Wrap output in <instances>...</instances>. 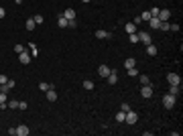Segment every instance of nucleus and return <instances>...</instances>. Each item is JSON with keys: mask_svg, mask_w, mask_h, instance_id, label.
I'll use <instances>...</instances> for the list:
<instances>
[{"mask_svg": "<svg viewBox=\"0 0 183 136\" xmlns=\"http://www.w3.org/2000/svg\"><path fill=\"white\" fill-rule=\"evenodd\" d=\"M175 102H177V95H173V94H167V95H163V106L167 110H171L173 106H175Z\"/></svg>", "mask_w": 183, "mask_h": 136, "instance_id": "obj_1", "label": "nucleus"}, {"mask_svg": "<svg viewBox=\"0 0 183 136\" xmlns=\"http://www.w3.org/2000/svg\"><path fill=\"white\" fill-rule=\"evenodd\" d=\"M124 122L130 124V126H134V124L138 122V114H136V112H132V110H128V112H126V118H124Z\"/></svg>", "mask_w": 183, "mask_h": 136, "instance_id": "obj_2", "label": "nucleus"}, {"mask_svg": "<svg viewBox=\"0 0 183 136\" xmlns=\"http://www.w3.org/2000/svg\"><path fill=\"white\" fill-rule=\"evenodd\" d=\"M153 94H155V88H153L151 83L142 85V89H141V95H142V98H153Z\"/></svg>", "mask_w": 183, "mask_h": 136, "instance_id": "obj_3", "label": "nucleus"}, {"mask_svg": "<svg viewBox=\"0 0 183 136\" xmlns=\"http://www.w3.org/2000/svg\"><path fill=\"white\" fill-rule=\"evenodd\" d=\"M167 81H169V85H181V75L179 73H169L167 75Z\"/></svg>", "mask_w": 183, "mask_h": 136, "instance_id": "obj_4", "label": "nucleus"}, {"mask_svg": "<svg viewBox=\"0 0 183 136\" xmlns=\"http://www.w3.org/2000/svg\"><path fill=\"white\" fill-rule=\"evenodd\" d=\"M136 35H138V41H141V43H144V45H151V43H153V39H151V35H149V33L136 31Z\"/></svg>", "mask_w": 183, "mask_h": 136, "instance_id": "obj_5", "label": "nucleus"}, {"mask_svg": "<svg viewBox=\"0 0 183 136\" xmlns=\"http://www.w3.org/2000/svg\"><path fill=\"white\" fill-rule=\"evenodd\" d=\"M31 59H33V57H31V53H29V51H22V53L19 55V61L22 63V65H29V63H31Z\"/></svg>", "mask_w": 183, "mask_h": 136, "instance_id": "obj_6", "label": "nucleus"}, {"mask_svg": "<svg viewBox=\"0 0 183 136\" xmlns=\"http://www.w3.org/2000/svg\"><path fill=\"white\" fill-rule=\"evenodd\" d=\"M29 132H31V130H29L27 124H19V126H16V136H29Z\"/></svg>", "mask_w": 183, "mask_h": 136, "instance_id": "obj_7", "label": "nucleus"}, {"mask_svg": "<svg viewBox=\"0 0 183 136\" xmlns=\"http://www.w3.org/2000/svg\"><path fill=\"white\" fill-rule=\"evenodd\" d=\"M171 18V10L169 8H163V10H159V21L165 22V21H169Z\"/></svg>", "mask_w": 183, "mask_h": 136, "instance_id": "obj_8", "label": "nucleus"}, {"mask_svg": "<svg viewBox=\"0 0 183 136\" xmlns=\"http://www.w3.org/2000/svg\"><path fill=\"white\" fill-rule=\"evenodd\" d=\"M106 81H108L110 85H114V83L118 81V73H116V69H112V71L108 73V77H106Z\"/></svg>", "mask_w": 183, "mask_h": 136, "instance_id": "obj_9", "label": "nucleus"}, {"mask_svg": "<svg viewBox=\"0 0 183 136\" xmlns=\"http://www.w3.org/2000/svg\"><path fill=\"white\" fill-rule=\"evenodd\" d=\"M110 71H112V69H110L108 65H100V67H98V73H100V77H104V79L108 77V73H110Z\"/></svg>", "mask_w": 183, "mask_h": 136, "instance_id": "obj_10", "label": "nucleus"}, {"mask_svg": "<svg viewBox=\"0 0 183 136\" xmlns=\"http://www.w3.org/2000/svg\"><path fill=\"white\" fill-rule=\"evenodd\" d=\"M147 22H149V27H151V28H159V27H161V21H159V16H151Z\"/></svg>", "mask_w": 183, "mask_h": 136, "instance_id": "obj_11", "label": "nucleus"}, {"mask_svg": "<svg viewBox=\"0 0 183 136\" xmlns=\"http://www.w3.org/2000/svg\"><path fill=\"white\" fill-rule=\"evenodd\" d=\"M112 37V33H108V31H96V39H110Z\"/></svg>", "mask_w": 183, "mask_h": 136, "instance_id": "obj_12", "label": "nucleus"}, {"mask_svg": "<svg viewBox=\"0 0 183 136\" xmlns=\"http://www.w3.org/2000/svg\"><path fill=\"white\" fill-rule=\"evenodd\" d=\"M124 28H126V33H136V31H138V28H136V25H134V22H132V21H130V22H126V25H124Z\"/></svg>", "mask_w": 183, "mask_h": 136, "instance_id": "obj_13", "label": "nucleus"}, {"mask_svg": "<svg viewBox=\"0 0 183 136\" xmlns=\"http://www.w3.org/2000/svg\"><path fill=\"white\" fill-rule=\"evenodd\" d=\"M29 51H31V57H33V59H35V57H37V55H39V49H37V45H35V43H29Z\"/></svg>", "mask_w": 183, "mask_h": 136, "instance_id": "obj_14", "label": "nucleus"}, {"mask_svg": "<svg viewBox=\"0 0 183 136\" xmlns=\"http://www.w3.org/2000/svg\"><path fill=\"white\" fill-rule=\"evenodd\" d=\"M124 67H126V69L136 67V59H134V57H128V59H124Z\"/></svg>", "mask_w": 183, "mask_h": 136, "instance_id": "obj_15", "label": "nucleus"}, {"mask_svg": "<svg viewBox=\"0 0 183 136\" xmlns=\"http://www.w3.org/2000/svg\"><path fill=\"white\" fill-rule=\"evenodd\" d=\"M57 25H59V28H65L67 27V18H65L63 14H59V16H57Z\"/></svg>", "mask_w": 183, "mask_h": 136, "instance_id": "obj_16", "label": "nucleus"}, {"mask_svg": "<svg viewBox=\"0 0 183 136\" xmlns=\"http://www.w3.org/2000/svg\"><path fill=\"white\" fill-rule=\"evenodd\" d=\"M63 16H65L67 21H73V18H75V10H73V8H67V10L63 12Z\"/></svg>", "mask_w": 183, "mask_h": 136, "instance_id": "obj_17", "label": "nucleus"}, {"mask_svg": "<svg viewBox=\"0 0 183 136\" xmlns=\"http://www.w3.org/2000/svg\"><path fill=\"white\" fill-rule=\"evenodd\" d=\"M39 89L47 91V89H55V85H53V83H47V81H41V83H39Z\"/></svg>", "mask_w": 183, "mask_h": 136, "instance_id": "obj_18", "label": "nucleus"}, {"mask_svg": "<svg viewBox=\"0 0 183 136\" xmlns=\"http://www.w3.org/2000/svg\"><path fill=\"white\" fill-rule=\"evenodd\" d=\"M25 27H27V31H35V27H37V22H35V18H27V22H25Z\"/></svg>", "mask_w": 183, "mask_h": 136, "instance_id": "obj_19", "label": "nucleus"}, {"mask_svg": "<svg viewBox=\"0 0 183 136\" xmlns=\"http://www.w3.org/2000/svg\"><path fill=\"white\" fill-rule=\"evenodd\" d=\"M147 55H149V57H155V55H157V47L153 45V43L147 45Z\"/></svg>", "mask_w": 183, "mask_h": 136, "instance_id": "obj_20", "label": "nucleus"}, {"mask_svg": "<svg viewBox=\"0 0 183 136\" xmlns=\"http://www.w3.org/2000/svg\"><path fill=\"white\" fill-rule=\"evenodd\" d=\"M47 100L49 102H55L57 100V91L55 89H47Z\"/></svg>", "mask_w": 183, "mask_h": 136, "instance_id": "obj_21", "label": "nucleus"}, {"mask_svg": "<svg viewBox=\"0 0 183 136\" xmlns=\"http://www.w3.org/2000/svg\"><path fill=\"white\" fill-rule=\"evenodd\" d=\"M114 118H116V122H120V124H122V122H124V118H126V112H122V110H120V112H118Z\"/></svg>", "mask_w": 183, "mask_h": 136, "instance_id": "obj_22", "label": "nucleus"}, {"mask_svg": "<svg viewBox=\"0 0 183 136\" xmlns=\"http://www.w3.org/2000/svg\"><path fill=\"white\" fill-rule=\"evenodd\" d=\"M163 31V33H169L171 31V25H169V21H165V22H161V27H159Z\"/></svg>", "mask_w": 183, "mask_h": 136, "instance_id": "obj_23", "label": "nucleus"}, {"mask_svg": "<svg viewBox=\"0 0 183 136\" xmlns=\"http://www.w3.org/2000/svg\"><path fill=\"white\" fill-rule=\"evenodd\" d=\"M6 106H8L10 110H16V108H19V100H8Z\"/></svg>", "mask_w": 183, "mask_h": 136, "instance_id": "obj_24", "label": "nucleus"}, {"mask_svg": "<svg viewBox=\"0 0 183 136\" xmlns=\"http://www.w3.org/2000/svg\"><path fill=\"white\" fill-rule=\"evenodd\" d=\"M138 81H141L142 85H147V83H151V79H149V75H141L138 73Z\"/></svg>", "mask_w": 183, "mask_h": 136, "instance_id": "obj_25", "label": "nucleus"}, {"mask_svg": "<svg viewBox=\"0 0 183 136\" xmlns=\"http://www.w3.org/2000/svg\"><path fill=\"white\" fill-rule=\"evenodd\" d=\"M179 91H181V85H171V89H169V94H173V95H179Z\"/></svg>", "mask_w": 183, "mask_h": 136, "instance_id": "obj_26", "label": "nucleus"}, {"mask_svg": "<svg viewBox=\"0 0 183 136\" xmlns=\"http://www.w3.org/2000/svg\"><path fill=\"white\" fill-rule=\"evenodd\" d=\"M83 89H88V91H92V89H94V81H90V79H86V81H83Z\"/></svg>", "mask_w": 183, "mask_h": 136, "instance_id": "obj_27", "label": "nucleus"}, {"mask_svg": "<svg viewBox=\"0 0 183 136\" xmlns=\"http://www.w3.org/2000/svg\"><path fill=\"white\" fill-rule=\"evenodd\" d=\"M128 71V77H138V71H136V67H130V69H126Z\"/></svg>", "mask_w": 183, "mask_h": 136, "instance_id": "obj_28", "label": "nucleus"}, {"mask_svg": "<svg viewBox=\"0 0 183 136\" xmlns=\"http://www.w3.org/2000/svg\"><path fill=\"white\" fill-rule=\"evenodd\" d=\"M128 39H130V43H138V35H136V33H130Z\"/></svg>", "mask_w": 183, "mask_h": 136, "instance_id": "obj_29", "label": "nucleus"}, {"mask_svg": "<svg viewBox=\"0 0 183 136\" xmlns=\"http://www.w3.org/2000/svg\"><path fill=\"white\" fill-rule=\"evenodd\" d=\"M35 22H37V25H43V22H45L43 14H37V16H35Z\"/></svg>", "mask_w": 183, "mask_h": 136, "instance_id": "obj_30", "label": "nucleus"}, {"mask_svg": "<svg viewBox=\"0 0 183 136\" xmlns=\"http://www.w3.org/2000/svg\"><path fill=\"white\" fill-rule=\"evenodd\" d=\"M8 102V94H2L0 91V104H6Z\"/></svg>", "mask_w": 183, "mask_h": 136, "instance_id": "obj_31", "label": "nucleus"}, {"mask_svg": "<svg viewBox=\"0 0 183 136\" xmlns=\"http://www.w3.org/2000/svg\"><path fill=\"white\" fill-rule=\"evenodd\" d=\"M14 51H16V53H22V51H27V47H22V45H14Z\"/></svg>", "mask_w": 183, "mask_h": 136, "instance_id": "obj_32", "label": "nucleus"}, {"mask_svg": "<svg viewBox=\"0 0 183 136\" xmlns=\"http://www.w3.org/2000/svg\"><path fill=\"white\" fill-rule=\"evenodd\" d=\"M141 18H142V21H149V18H151V12H149V10H144V12L141 14Z\"/></svg>", "mask_w": 183, "mask_h": 136, "instance_id": "obj_33", "label": "nucleus"}, {"mask_svg": "<svg viewBox=\"0 0 183 136\" xmlns=\"http://www.w3.org/2000/svg\"><path fill=\"white\" fill-rule=\"evenodd\" d=\"M159 10H161V8H151L149 12H151V16H159Z\"/></svg>", "mask_w": 183, "mask_h": 136, "instance_id": "obj_34", "label": "nucleus"}, {"mask_svg": "<svg viewBox=\"0 0 183 136\" xmlns=\"http://www.w3.org/2000/svg\"><path fill=\"white\" fill-rule=\"evenodd\" d=\"M6 81H8V77L4 73H0V85H2V83H6Z\"/></svg>", "mask_w": 183, "mask_h": 136, "instance_id": "obj_35", "label": "nucleus"}, {"mask_svg": "<svg viewBox=\"0 0 183 136\" xmlns=\"http://www.w3.org/2000/svg\"><path fill=\"white\" fill-rule=\"evenodd\" d=\"M67 27H69V28H75V27H77V22H75V18H73V21H67Z\"/></svg>", "mask_w": 183, "mask_h": 136, "instance_id": "obj_36", "label": "nucleus"}, {"mask_svg": "<svg viewBox=\"0 0 183 136\" xmlns=\"http://www.w3.org/2000/svg\"><path fill=\"white\" fill-rule=\"evenodd\" d=\"M120 110H122V112H128V110H130V106H128V104H126V102H124V104H122V106H120Z\"/></svg>", "mask_w": 183, "mask_h": 136, "instance_id": "obj_37", "label": "nucleus"}, {"mask_svg": "<svg viewBox=\"0 0 183 136\" xmlns=\"http://www.w3.org/2000/svg\"><path fill=\"white\" fill-rule=\"evenodd\" d=\"M29 106H27V102H19V110H27Z\"/></svg>", "mask_w": 183, "mask_h": 136, "instance_id": "obj_38", "label": "nucleus"}, {"mask_svg": "<svg viewBox=\"0 0 183 136\" xmlns=\"http://www.w3.org/2000/svg\"><path fill=\"white\" fill-rule=\"evenodd\" d=\"M132 22H134L136 27H138V25H141V22H142V18H141V16H136V18H134V21H132Z\"/></svg>", "mask_w": 183, "mask_h": 136, "instance_id": "obj_39", "label": "nucleus"}, {"mask_svg": "<svg viewBox=\"0 0 183 136\" xmlns=\"http://www.w3.org/2000/svg\"><path fill=\"white\" fill-rule=\"evenodd\" d=\"M4 16H6V10H4V8L0 6V18H4Z\"/></svg>", "mask_w": 183, "mask_h": 136, "instance_id": "obj_40", "label": "nucleus"}, {"mask_svg": "<svg viewBox=\"0 0 183 136\" xmlns=\"http://www.w3.org/2000/svg\"><path fill=\"white\" fill-rule=\"evenodd\" d=\"M6 108H8L6 104H0V112H2V110H6Z\"/></svg>", "mask_w": 183, "mask_h": 136, "instance_id": "obj_41", "label": "nucleus"}, {"mask_svg": "<svg viewBox=\"0 0 183 136\" xmlns=\"http://www.w3.org/2000/svg\"><path fill=\"white\" fill-rule=\"evenodd\" d=\"M81 2H92V0H81Z\"/></svg>", "mask_w": 183, "mask_h": 136, "instance_id": "obj_42", "label": "nucleus"}]
</instances>
